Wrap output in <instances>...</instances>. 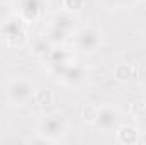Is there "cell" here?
I'll return each instance as SVG.
<instances>
[{
  "mask_svg": "<svg viewBox=\"0 0 146 145\" xmlns=\"http://www.w3.org/2000/svg\"><path fill=\"white\" fill-rule=\"evenodd\" d=\"M0 34L3 36L5 43L12 48H22L27 43L26 22L19 15H9L0 24Z\"/></svg>",
  "mask_w": 146,
  "mask_h": 145,
  "instance_id": "cell-3",
  "label": "cell"
},
{
  "mask_svg": "<svg viewBox=\"0 0 146 145\" xmlns=\"http://www.w3.org/2000/svg\"><path fill=\"white\" fill-rule=\"evenodd\" d=\"M42 60L46 62L49 72H54L56 68H60V67H63L66 63H72L73 62V51L70 48L63 46V44H54Z\"/></svg>",
  "mask_w": 146,
  "mask_h": 145,
  "instance_id": "cell-7",
  "label": "cell"
},
{
  "mask_svg": "<svg viewBox=\"0 0 146 145\" xmlns=\"http://www.w3.org/2000/svg\"><path fill=\"white\" fill-rule=\"evenodd\" d=\"M146 111V103H143V101H134V103H131V106H129V113L138 119L141 114H145Z\"/></svg>",
  "mask_w": 146,
  "mask_h": 145,
  "instance_id": "cell-18",
  "label": "cell"
},
{
  "mask_svg": "<svg viewBox=\"0 0 146 145\" xmlns=\"http://www.w3.org/2000/svg\"><path fill=\"white\" fill-rule=\"evenodd\" d=\"M99 108H100V106H97V104H94V103L85 104L83 109H82V118H83V121L94 125L95 119H97V114H99Z\"/></svg>",
  "mask_w": 146,
  "mask_h": 145,
  "instance_id": "cell-14",
  "label": "cell"
},
{
  "mask_svg": "<svg viewBox=\"0 0 146 145\" xmlns=\"http://www.w3.org/2000/svg\"><path fill=\"white\" fill-rule=\"evenodd\" d=\"M115 138L122 145H134L141 140V132L133 125H119L115 128Z\"/></svg>",
  "mask_w": 146,
  "mask_h": 145,
  "instance_id": "cell-9",
  "label": "cell"
},
{
  "mask_svg": "<svg viewBox=\"0 0 146 145\" xmlns=\"http://www.w3.org/2000/svg\"><path fill=\"white\" fill-rule=\"evenodd\" d=\"M145 2H146V0H145Z\"/></svg>",
  "mask_w": 146,
  "mask_h": 145,
  "instance_id": "cell-22",
  "label": "cell"
},
{
  "mask_svg": "<svg viewBox=\"0 0 146 145\" xmlns=\"http://www.w3.org/2000/svg\"><path fill=\"white\" fill-rule=\"evenodd\" d=\"M73 44L83 53H95L102 46V31L94 26H83L73 33Z\"/></svg>",
  "mask_w": 146,
  "mask_h": 145,
  "instance_id": "cell-4",
  "label": "cell"
},
{
  "mask_svg": "<svg viewBox=\"0 0 146 145\" xmlns=\"http://www.w3.org/2000/svg\"><path fill=\"white\" fill-rule=\"evenodd\" d=\"M42 36L46 38L51 44H63L70 34H66L65 31H61V29H58V28H54L53 24H48L46 26V31H44V34Z\"/></svg>",
  "mask_w": 146,
  "mask_h": 145,
  "instance_id": "cell-11",
  "label": "cell"
},
{
  "mask_svg": "<svg viewBox=\"0 0 146 145\" xmlns=\"http://www.w3.org/2000/svg\"><path fill=\"white\" fill-rule=\"evenodd\" d=\"M33 99L36 101V104H39V106H49L54 101V94H53L51 89H36Z\"/></svg>",
  "mask_w": 146,
  "mask_h": 145,
  "instance_id": "cell-12",
  "label": "cell"
},
{
  "mask_svg": "<svg viewBox=\"0 0 146 145\" xmlns=\"http://www.w3.org/2000/svg\"><path fill=\"white\" fill-rule=\"evenodd\" d=\"M10 14H9V10H7V7H5V3H0V24L9 17Z\"/></svg>",
  "mask_w": 146,
  "mask_h": 145,
  "instance_id": "cell-20",
  "label": "cell"
},
{
  "mask_svg": "<svg viewBox=\"0 0 146 145\" xmlns=\"http://www.w3.org/2000/svg\"><path fill=\"white\" fill-rule=\"evenodd\" d=\"M138 128H139L141 133H146V111H145V114H141L138 118Z\"/></svg>",
  "mask_w": 146,
  "mask_h": 145,
  "instance_id": "cell-19",
  "label": "cell"
},
{
  "mask_svg": "<svg viewBox=\"0 0 146 145\" xmlns=\"http://www.w3.org/2000/svg\"><path fill=\"white\" fill-rule=\"evenodd\" d=\"M7 2H10V0H0V3H7Z\"/></svg>",
  "mask_w": 146,
  "mask_h": 145,
  "instance_id": "cell-21",
  "label": "cell"
},
{
  "mask_svg": "<svg viewBox=\"0 0 146 145\" xmlns=\"http://www.w3.org/2000/svg\"><path fill=\"white\" fill-rule=\"evenodd\" d=\"M114 77L119 80V82H126L133 77V67L127 65V63H119L115 68H114Z\"/></svg>",
  "mask_w": 146,
  "mask_h": 145,
  "instance_id": "cell-15",
  "label": "cell"
},
{
  "mask_svg": "<svg viewBox=\"0 0 146 145\" xmlns=\"http://www.w3.org/2000/svg\"><path fill=\"white\" fill-rule=\"evenodd\" d=\"M60 82H63L65 85H80L83 80H85V77H87V70L80 65V63H66V65H63V67H60V68H56L54 72H51Z\"/></svg>",
  "mask_w": 146,
  "mask_h": 145,
  "instance_id": "cell-6",
  "label": "cell"
},
{
  "mask_svg": "<svg viewBox=\"0 0 146 145\" xmlns=\"http://www.w3.org/2000/svg\"><path fill=\"white\" fill-rule=\"evenodd\" d=\"M99 2L106 9L114 10V9H127V7H133L138 0H99Z\"/></svg>",
  "mask_w": 146,
  "mask_h": 145,
  "instance_id": "cell-16",
  "label": "cell"
},
{
  "mask_svg": "<svg viewBox=\"0 0 146 145\" xmlns=\"http://www.w3.org/2000/svg\"><path fill=\"white\" fill-rule=\"evenodd\" d=\"M87 5V0H63V10L70 12V14H76L82 12Z\"/></svg>",
  "mask_w": 146,
  "mask_h": 145,
  "instance_id": "cell-17",
  "label": "cell"
},
{
  "mask_svg": "<svg viewBox=\"0 0 146 145\" xmlns=\"http://www.w3.org/2000/svg\"><path fill=\"white\" fill-rule=\"evenodd\" d=\"M36 130H37L36 133L48 138L51 144H56V142L63 140V137L66 133V119L60 113L44 114V116L39 118Z\"/></svg>",
  "mask_w": 146,
  "mask_h": 145,
  "instance_id": "cell-1",
  "label": "cell"
},
{
  "mask_svg": "<svg viewBox=\"0 0 146 145\" xmlns=\"http://www.w3.org/2000/svg\"><path fill=\"white\" fill-rule=\"evenodd\" d=\"M53 46H54V44H51V43H49V41H48L44 36H41V38H37L36 41L33 43V51L36 53L37 56L44 58V56L49 53V50H51Z\"/></svg>",
  "mask_w": 146,
  "mask_h": 145,
  "instance_id": "cell-13",
  "label": "cell"
},
{
  "mask_svg": "<svg viewBox=\"0 0 146 145\" xmlns=\"http://www.w3.org/2000/svg\"><path fill=\"white\" fill-rule=\"evenodd\" d=\"M49 24H53L54 28H58V29L65 31L66 34H72L73 31H75L76 21H75L73 14L66 12V10H61V12H56V14H54V15L51 17Z\"/></svg>",
  "mask_w": 146,
  "mask_h": 145,
  "instance_id": "cell-10",
  "label": "cell"
},
{
  "mask_svg": "<svg viewBox=\"0 0 146 145\" xmlns=\"http://www.w3.org/2000/svg\"><path fill=\"white\" fill-rule=\"evenodd\" d=\"M46 10V0H17V15L26 22H37Z\"/></svg>",
  "mask_w": 146,
  "mask_h": 145,
  "instance_id": "cell-5",
  "label": "cell"
},
{
  "mask_svg": "<svg viewBox=\"0 0 146 145\" xmlns=\"http://www.w3.org/2000/svg\"><path fill=\"white\" fill-rule=\"evenodd\" d=\"M36 92V87L31 80L24 79V77H15L10 79L5 85V96L7 101L12 106H24L29 101H33Z\"/></svg>",
  "mask_w": 146,
  "mask_h": 145,
  "instance_id": "cell-2",
  "label": "cell"
},
{
  "mask_svg": "<svg viewBox=\"0 0 146 145\" xmlns=\"http://www.w3.org/2000/svg\"><path fill=\"white\" fill-rule=\"evenodd\" d=\"M119 121H121V116H119L117 109L112 106H102V108H99V114H97V119L94 125L100 132L110 133V132H115V128L119 126Z\"/></svg>",
  "mask_w": 146,
  "mask_h": 145,
  "instance_id": "cell-8",
  "label": "cell"
}]
</instances>
